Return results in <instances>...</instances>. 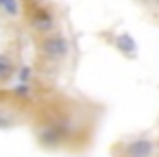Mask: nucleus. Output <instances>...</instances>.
I'll return each instance as SVG.
<instances>
[{
	"instance_id": "nucleus-1",
	"label": "nucleus",
	"mask_w": 159,
	"mask_h": 157,
	"mask_svg": "<svg viewBox=\"0 0 159 157\" xmlns=\"http://www.w3.org/2000/svg\"><path fill=\"white\" fill-rule=\"evenodd\" d=\"M42 50H44V55L50 57V59H63V57L68 55V42H66L61 35H50V37L44 39Z\"/></svg>"
},
{
	"instance_id": "nucleus-2",
	"label": "nucleus",
	"mask_w": 159,
	"mask_h": 157,
	"mask_svg": "<svg viewBox=\"0 0 159 157\" xmlns=\"http://www.w3.org/2000/svg\"><path fill=\"white\" fill-rule=\"evenodd\" d=\"M152 153H155V144H152V140H146V137L133 140L124 148L126 157H152Z\"/></svg>"
},
{
	"instance_id": "nucleus-3",
	"label": "nucleus",
	"mask_w": 159,
	"mask_h": 157,
	"mask_svg": "<svg viewBox=\"0 0 159 157\" xmlns=\"http://www.w3.org/2000/svg\"><path fill=\"white\" fill-rule=\"evenodd\" d=\"M61 137H63V129H61L59 124H50V127H46V129L39 133V140H42V144H46V146L59 144Z\"/></svg>"
},
{
	"instance_id": "nucleus-4",
	"label": "nucleus",
	"mask_w": 159,
	"mask_h": 157,
	"mask_svg": "<svg viewBox=\"0 0 159 157\" xmlns=\"http://www.w3.org/2000/svg\"><path fill=\"white\" fill-rule=\"evenodd\" d=\"M116 46H118V50H120V53H126L129 57H133V55H135V50H137V46H135V42H133V37H131L129 33L118 35Z\"/></svg>"
},
{
	"instance_id": "nucleus-5",
	"label": "nucleus",
	"mask_w": 159,
	"mask_h": 157,
	"mask_svg": "<svg viewBox=\"0 0 159 157\" xmlns=\"http://www.w3.org/2000/svg\"><path fill=\"white\" fill-rule=\"evenodd\" d=\"M33 24L37 26V29H48L50 24H52V18H50V13L48 11H37L35 16H33Z\"/></svg>"
},
{
	"instance_id": "nucleus-6",
	"label": "nucleus",
	"mask_w": 159,
	"mask_h": 157,
	"mask_svg": "<svg viewBox=\"0 0 159 157\" xmlns=\"http://www.w3.org/2000/svg\"><path fill=\"white\" fill-rule=\"evenodd\" d=\"M13 74V63L7 55H0V81H5Z\"/></svg>"
},
{
	"instance_id": "nucleus-7",
	"label": "nucleus",
	"mask_w": 159,
	"mask_h": 157,
	"mask_svg": "<svg viewBox=\"0 0 159 157\" xmlns=\"http://www.w3.org/2000/svg\"><path fill=\"white\" fill-rule=\"evenodd\" d=\"M0 7H2L7 13H11V16L18 11V2H16V0H0Z\"/></svg>"
},
{
	"instance_id": "nucleus-8",
	"label": "nucleus",
	"mask_w": 159,
	"mask_h": 157,
	"mask_svg": "<svg viewBox=\"0 0 159 157\" xmlns=\"http://www.w3.org/2000/svg\"><path fill=\"white\" fill-rule=\"evenodd\" d=\"M13 124V118H9V116H0V129H7V127H11Z\"/></svg>"
},
{
	"instance_id": "nucleus-9",
	"label": "nucleus",
	"mask_w": 159,
	"mask_h": 157,
	"mask_svg": "<svg viewBox=\"0 0 159 157\" xmlns=\"http://www.w3.org/2000/svg\"><path fill=\"white\" fill-rule=\"evenodd\" d=\"M16 92H18V94H26V92H29V90H26V85H20V87H18V90H16Z\"/></svg>"
}]
</instances>
